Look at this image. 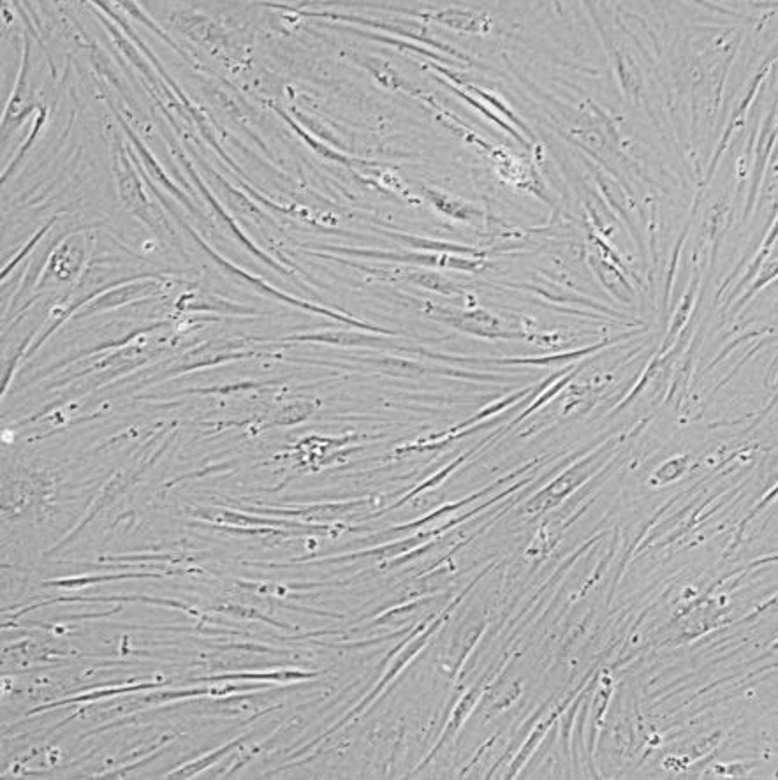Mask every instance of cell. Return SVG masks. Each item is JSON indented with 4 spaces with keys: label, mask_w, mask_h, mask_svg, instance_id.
I'll return each mask as SVG.
<instances>
[{
    "label": "cell",
    "mask_w": 778,
    "mask_h": 780,
    "mask_svg": "<svg viewBox=\"0 0 778 780\" xmlns=\"http://www.w3.org/2000/svg\"><path fill=\"white\" fill-rule=\"evenodd\" d=\"M617 65H618V76H620L622 85H624L625 92L627 94L636 95L641 90V78L637 73V68L631 62V58L624 57V55H617Z\"/></svg>",
    "instance_id": "cell-1"
},
{
    "label": "cell",
    "mask_w": 778,
    "mask_h": 780,
    "mask_svg": "<svg viewBox=\"0 0 778 780\" xmlns=\"http://www.w3.org/2000/svg\"><path fill=\"white\" fill-rule=\"evenodd\" d=\"M437 18H439L440 21H444L446 25L465 28V31L477 32L481 27H484L481 16H477V14H472V13H465V11H447V13L440 14V16Z\"/></svg>",
    "instance_id": "cell-2"
},
{
    "label": "cell",
    "mask_w": 778,
    "mask_h": 780,
    "mask_svg": "<svg viewBox=\"0 0 778 780\" xmlns=\"http://www.w3.org/2000/svg\"><path fill=\"white\" fill-rule=\"evenodd\" d=\"M687 469V458L685 456H678V458H673V460L666 461L664 465H662L661 469H659L657 472H655V481L659 483H669L671 479H676L678 476H681V472Z\"/></svg>",
    "instance_id": "cell-3"
}]
</instances>
